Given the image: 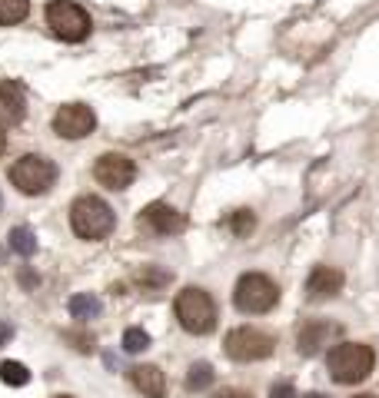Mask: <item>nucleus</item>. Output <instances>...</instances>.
I'll return each instance as SVG.
<instances>
[{
  "instance_id": "f257e3e1",
  "label": "nucleus",
  "mask_w": 379,
  "mask_h": 398,
  "mask_svg": "<svg viewBox=\"0 0 379 398\" xmlns=\"http://www.w3.org/2000/svg\"><path fill=\"white\" fill-rule=\"evenodd\" d=\"M373 365H376V356L363 342H339L326 356L329 378L339 382V385H359V382H366L373 375Z\"/></svg>"
},
{
  "instance_id": "f03ea898",
  "label": "nucleus",
  "mask_w": 379,
  "mask_h": 398,
  "mask_svg": "<svg viewBox=\"0 0 379 398\" xmlns=\"http://www.w3.org/2000/svg\"><path fill=\"white\" fill-rule=\"evenodd\" d=\"M174 315L180 329L190 335H206L217 329V302L210 299V292L200 289V286H186L183 292H176Z\"/></svg>"
},
{
  "instance_id": "7ed1b4c3",
  "label": "nucleus",
  "mask_w": 379,
  "mask_h": 398,
  "mask_svg": "<svg viewBox=\"0 0 379 398\" xmlns=\"http://www.w3.org/2000/svg\"><path fill=\"white\" fill-rule=\"evenodd\" d=\"M117 226V216L110 209L100 196H80L74 199L70 206V229H74L80 239H87V242H100V239H107Z\"/></svg>"
},
{
  "instance_id": "20e7f679",
  "label": "nucleus",
  "mask_w": 379,
  "mask_h": 398,
  "mask_svg": "<svg viewBox=\"0 0 379 398\" xmlns=\"http://www.w3.org/2000/svg\"><path fill=\"white\" fill-rule=\"evenodd\" d=\"M233 302L243 315H263L276 309L280 302V286L263 276V272H243L237 279V289H233Z\"/></svg>"
},
{
  "instance_id": "39448f33",
  "label": "nucleus",
  "mask_w": 379,
  "mask_h": 398,
  "mask_svg": "<svg viewBox=\"0 0 379 398\" xmlns=\"http://www.w3.org/2000/svg\"><path fill=\"white\" fill-rule=\"evenodd\" d=\"M7 180L23 196H44L57 183V163L40 156V153H27L7 170Z\"/></svg>"
},
{
  "instance_id": "423d86ee",
  "label": "nucleus",
  "mask_w": 379,
  "mask_h": 398,
  "mask_svg": "<svg viewBox=\"0 0 379 398\" xmlns=\"http://www.w3.org/2000/svg\"><path fill=\"white\" fill-rule=\"evenodd\" d=\"M47 27L54 30V37L67 43H80L90 37V13L74 4V0H54V4H47Z\"/></svg>"
},
{
  "instance_id": "0eeeda50",
  "label": "nucleus",
  "mask_w": 379,
  "mask_h": 398,
  "mask_svg": "<svg viewBox=\"0 0 379 398\" xmlns=\"http://www.w3.org/2000/svg\"><path fill=\"white\" fill-rule=\"evenodd\" d=\"M273 345H276V339L270 332L253 329V325H239V329L227 332L223 349L233 362H263V358L273 356Z\"/></svg>"
},
{
  "instance_id": "6e6552de",
  "label": "nucleus",
  "mask_w": 379,
  "mask_h": 398,
  "mask_svg": "<svg viewBox=\"0 0 379 398\" xmlns=\"http://www.w3.org/2000/svg\"><path fill=\"white\" fill-rule=\"evenodd\" d=\"M94 127H97V117L87 103H67L54 117V133L60 140H84L94 133Z\"/></svg>"
},
{
  "instance_id": "1a4fd4ad",
  "label": "nucleus",
  "mask_w": 379,
  "mask_h": 398,
  "mask_svg": "<svg viewBox=\"0 0 379 398\" xmlns=\"http://www.w3.org/2000/svg\"><path fill=\"white\" fill-rule=\"evenodd\" d=\"M94 180L107 189H127V186L137 180V166H133L130 156L123 153H103L97 163H94Z\"/></svg>"
},
{
  "instance_id": "9d476101",
  "label": "nucleus",
  "mask_w": 379,
  "mask_h": 398,
  "mask_svg": "<svg viewBox=\"0 0 379 398\" xmlns=\"http://www.w3.org/2000/svg\"><path fill=\"white\" fill-rule=\"evenodd\" d=\"M140 223L147 229H153V233H160V236H174V233H183L186 219L180 213H176L174 206L166 203H150L147 209L140 213Z\"/></svg>"
},
{
  "instance_id": "9b49d317",
  "label": "nucleus",
  "mask_w": 379,
  "mask_h": 398,
  "mask_svg": "<svg viewBox=\"0 0 379 398\" xmlns=\"http://www.w3.org/2000/svg\"><path fill=\"white\" fill-rule=\"evenodd\" d=\"M343 292V272L333 269V266H316L306 279V299L310 302H323L333 299Z\"/></svg>"
},
{
  "instance_id": "f8f14e48",
  "label": "nucleus",
  "mask_w": 379,
  "mask_h": 398,
  "mask_svg": "<svg viewBox=\"0 0 379 398\" xmlns=\"http://www.w3.org/2000/svg\"><path fill=\"white\" fill-rule=\"evenodd\" d=\"M27 113V97H23V86L17 80H0V123L17 127Z\"/></svg>"
},
{
  "instance_id": "ddd939ff",
  "label": "nucleus",
  "mask_w": 379,
  "mask_h": 398,
  "mask_svg": "<svg viewBox=\"0 0 379 398\" xmlns=\"http://www.w3.org/2000/svg\"><path fill=\"white\" fill-rule=\"evenodd\" d=\"M336 332H339V329H336L333 322H326V319H313V322H306L303 329H300V335H296V352L306 356V358L316 356V352H319V349H323Z\"/></svg>"
},
{
  "instance_id": "4468645a",
  "label": "nucleus",
  "mask_w": 379,
  "mask_h": 398,
  "mask_svg": "<svg viewBox=\"0 0 379 398\" xmlns=\"http://www.w3.org/2000/svg\"><path fill=\"white\" fill-rule=\"evenodd\" d=\"M130 382L137 385V392H143L147 398H163L166 395V378L157 365H137L130 368Z\"/></svg>"
},
{
  "instance_id": "2eb2a0df",
  "label": "nucleus",
  "mask_w": 379,
  "mask_h": 398,
  "mask_svg": "<svg viewBox=\"0 0 379 398\" xmlns=\"http://www.w3.org/2000/svg\"><path fill=\"white\" fill-rule=\"evenodd\" d=\"M67 309H70V315H74V319L87 322V319H97L103 305H100L97 295H90V292H77L74 299L67 302Z\"/></svg>"
},
{
  "instance_id": "dca6fc26",
  "label": "nucleus",
  "mask_w": 379,
  "mask_h": 398,
  "mask_svg": "<svg viewBox=\"0 0 379 398\" xmlns=\"http://www.w3.org/2000/svg\"><path fill=\"white\" fill-rule=\"evenodd\" d=\"M11 252H17L21 259H30L37 252V236L30 226H13L11 229Z\"/></svg>"
},
{
  "instance_id": "f3484780",
  "label": "nucleus",
  "mask_w": 379,
  "mask_h": 398,
  "mask_svg": "<svg viewBox=\"0 0 379 398\" xmlns=\"http://www.w3.org/2000/svg\"><path fill=\"white\" fill-rule=\"evenodd\" d=\"M27 13H30V0H0V27L27 21Z\"/></svg>"
},
{
  "instance_id": "a211bd4d",
  "label": "nucleus",
  "mask_w": 379,
  "mask_h": 398,
  "mask_svg": "<svg viewBox=\"0 0 379 398\" xmlns=\"http://www.w3.org/2000/svg\"><path fill=\"white\" fill-rule=\"evenodd\" d=\"M210 382H213V365L210 362H193L190 372H186V388L190 392H203Z\"/></svg>"
},
{
  "instance_id": "6ab92c4d",
  "label": "nucleus",
  "mask_w": 379,
  "mask_h": 398,
  "mask_svg": "<svg viewBox=\"0 0 379 398\" xmlns=\"http://www.w3.org/2000/svg\"><path fill=\"white\" fill-rule=\"evenodd\" d=\"M0 382H4V385L21 388V385L30 382V372H27L23 362H0Z\"/></svg>"
},
{
  "instance_id": "aec40b11",
  "label": "nucleus",
  "mask_w": 379,
  "mask_h": 398,
  "mask_svg": "<svg viewBox=\"0 0 379 398\" xmlns=\"http://www.w3.org/2000/svg\"><path fill=\"white\" fill-rule=\"evenodd\" d=\"M150 349V335L143 332V329H127L123 332V352H130V356H140Z\"/></svg>"
},
{
  "instance_id": "412c9836",
  "label": "nucleus",
  "mask_w": 379,
  "mask_h": 398,
  "mask_svg": "<svg viewBox=\"0 0 379 398\" xmlns=\"http://www.w3.org/2000/svg\"><path fill=\"white\" fill-rule=\"evenodd\" d=\"M253 226H256V219H253V213H249V209H237V213L230 216V229H233L237 236L253 233Z\"/></svg>"
},
{
  "instance_id": "4be33fe9",
  "label": "nucleus",
  "mask_w": 379,
  "mask_h": 398,
  "mask_svg": "<svg viewBox=\"0 0 379 398\" xmlns=\"http://www.w3.org/2000/svg\"><path fill=\"white\" fill-rule=\"evenodd\" d=\"M140 282H143V286H163V282H170V276H166V272L143 269V272H140Z\"/></svg>"
},
{
  "instance_id": "5701e85b",
  "label": "nucleus",
  "mask_w": 379,
  "mask_h": 398,
  "mask_svg": "<svg viewBox=\"0 0 379 398\" xmlns=\"http://www.w3.org/2000/svg\"><path fill=\"white\" fill-rule=\"evenodd\" d=\"M11 339H13V325L0 322V349H4V345H11Z\"/></svg>"
},
{
  "instance_id": "b1692460",
  "label": "nucleus",
  "mask_w": 379,
  "mask_h": 398,
  "mask_svg": "<svg viewBox=\"0 0 379 398\" xmlns=\"http://www.w3.org/2000/svg\"><path fill=\"white\" fill-rule=\"evenodd\" d=\"M270 395H273V398H293V388H290V385H273Z\"/></svg>"
},
{
  "instance_id": "393cba45",
  "label": "nucleus",
  "mask_w": 379,
  "mask_h": 398,
  "mask_svg": "<svg viewBox=\"0 0 379 398\" xmlns=\"http://www.w3.org/2000/svg\"><path fill=\"white\" fill-rule=\"evenodd\" d=\"M217 398H253L249 392H239V388H227V392H220Z\"/></svg>"
},
{
  "instance_id": "a878e982",
  "label": "nucleus",
  "mask_w": 379,
  "mask_h": 398,
  "mask_svg": "<svg viewBox=\"0 0 379 398\" xmlns=\"http://www.w3.org/2000/svg\"><path fill=\"white\" fill-rule=\"evenodd\" d=\"M21 286H37V276H30V272L23 276V272H21Z\"/></svg>"
},
{
  "instance_id": "bb28decb",
  "label": "nucleus",
  "mask_w": 379,
  "mask_h": 398,
  "mask_svg": "<svg viewBox=\"0 0 379 398\" xmlns=\"http://www.w3.org/2000/svg\"><path fill=\"white\" fill-rule=\"evenodd\" d=\"M7 150V133H4V127H0V153Z\"/></svg>"
},
{
  "instance_id": "cd10ccee",
  "label": "nucleus",
  "mask_w": 379,
  "mask_h": 398,
  "mask_svg": "<svg viewBox=\"0 0 379 398\" xmlns=\"http://www.w3.org/2000/svg\"><path fill=\"white\" fill-rule=\"evenodd\" d=\"M57 398H74V395H57Z\"/></svg>"
},
{
  "instance_id": "c85d7f7f",
  "label": "nucleus",
  "mask_w": 379,
  "mask_h": 398,
  "mask_svg": "<svg viewBox=\"0 0 379 398\" xmlns=\"http://www.w3.org/2000/svg\"><path fill=\"white\" fill-rule=\"evenodd\" d=\"M0 206H4V199H0Z\"/></svg>"
},
{
  "instance_id": "c756f323",
  "label": "nucleus",
  "mask_w": 379,
  "mask_h": 398,
  "mask_svg": "<svg viewBox=\"0 0 379 398\" xmlns=\"http://www.w3.org/2000/svg\"><path fill=\"white\" fill-rule=\"evenodd\" d=\"M0 256H4V252H0Z\"/></svg>"
}]
</instances>
